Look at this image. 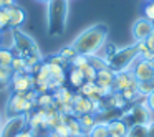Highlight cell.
Listing matches in <instances>:
<instances>
[{
  "label": "cell",
  "instance_id": "15",
  "mask_svg": "<svg viewBox=\"0 0 154 137\" xmlns=\"http://www.w3.org/2000/svg\"><path fill=\"white\" fill-rule=\"evenodd\" d=\"M51 94H53V101H55L57 106H60V104H66V103H73V96H75V94L71 93L68 88H65V86H60L58 89H55Z\"/></svg>",
  "mask_w": 154,
  "mask_h": 137
},
{
  "label": "cell",
  "instance_id": "7",
  "mask_svg": "<svg viewBox=\"0 0 154 137\" xmlns=\"http://www.w3.org/2000/svg\"><path fill=\"white\" fill-rule=\"evenodd\" d=\"M10 86L12 93H28L35 88V78L28 73H14Z\"/></svg>",
  "mask_w": 154,
  "mask_h": 137
},
{
  "label": "cell",
  "instance_id": "24",
  "mask_svg": "<svg viewBox=\"0 0 154 137\" xmlns=\"http://www.w3.org/2000/svg\"><path fill=\"white\" fill-rule=\"evenodd\" d=\"M10 66H12V70H14V73H23L25 68H27V61H25V58L15 55V58H14Z\"/></svg>",
  "mask_w": 154,
  "mask_h": 137
},
{
  "label": "cell",
  "instance_id": "18",
  "mask_svg": "<svg viewBox=\"0 0 154 137\" xmlns=\"http://www.w3.org/2000/svg\"><path fill=\"white\" fill-rule=\"evenodd\" d=\"M96 114H83V116H78V122H80V126L83 127L85 134L90 132V129L96 124Z\"/></svg>",
  "mask_w": 154,
  "mask_h": 137
},
{
  "label": "cell",
  "instance_id": "10",
  "mask_svg": "<svg viewBox=\"0 0 154 137\" xmlns=\"http://www.w3.org/2000/svg\"><path fill=\"white\" fill-rule=\"evenodd\" d=\"M73 111L75 117L83 116V114H93V101L90 97L81 96L80 93L73 96Z\"/></svg>",
  "mask_w": 154,
  "mask_h": 137
},
{
  "label": "cell",
  "instance_id": "28",
  "mask_svg": "<svg viewBox=\"0 0 154 137\" xmlns=\"http://www.w3.org/2000/svg\"><path fill=\"white\" fill-rule=\"evenodd\" d=\"M143 17L149 22H154V2L152 0H147L146 2L144 10H143Z\"/></svg>",
  "mask_w": 154,
  "mask_h": 137
},
{
  "label": "cell",
  "instance_id": "30",
  "mask_svg": "<svg viewBox=\"0 0 154 137\" xmlns=\"http://www.w3.org/2000/svg\"><path fill=\"white\" fill-rule=\"evenodd\" d=\"M81 71H83V74H85V81H96V73L98 71L94 70L91 64H86L85 68H81Z\"/></svg>",
  "mask_w": 154,
  "mask_h": 137
},
{
  "label": "cell",
  "instance_id": "14",
  "mask_svg": "<svg viewBox=\"0 0 154 137\" xmlns=\"http://www.w3.org/2000/svg\"><path fill=\"white\" fill-rule=\"evenodd\" d=\"M114 71L109 66L103 68V70H98L96 73V81L94 83L98 86H106V88H113V81H114Z\"/></svg>",
  "mask_w": 154,
  "mask_h": 137
},
{
  "label": "cell",
  "instance_id": "13",
  "mask_svg": "<svg viewBox=\"0 0 154 137\" xmlns=\"http://www.w3.org/2000/svg\"><path fill=\"white\" fill-rule=\"evenodd\" d=\"M7 12H8V17H10V28H20L23 25L25 18H27L25 10L20 8L18 5H12L10 8H7Z\"/></svg>",
  "mask_w": 154,
  "mask_h": 137
},
{
  "label": "cell",
  "instance_id": "33",
  "mask_svg": "<svg viewBox=\"0 0 154 137\" xmlns=\"http://www.w3.org/2000/svg\"><path fill=\"white\" fill-rule=\"evenodd\" d=\"M90 64H91V66H93L96 71H98V70H103V68L108 66L106 61H101V58H98L96 55H94V56H90Z\"/></svg>",
  "mask_w": 154,
  "mask_h": 137
},
{
  "label": "cell",
  "instance_id": "38",
  "mask_svg": "<svg viewBox=\"0 0 154 137\" xmlns=\"http://www.w3.org/2000/svg\"><path fill=\"white\" fill-rule=\"evenodd\" d=\"M147 137H154V119L147 122Z\"/></svg>",
  "mask_w": 154,
  "mask_h": 137
},
{
  "label": "cell",
  "instance_id": "34",
  "mask_svg": "<svg viewBox=\"0 0 154 137\" xmlns=\"http://www.w3.org/2000/svg\"><path fill=\"white\" fill-rule=\"evenodd\" d=\"M144 104H146V106H147V109H149L151 112L154 114V89L151 91V93L147 94L146 97H144Z\"/></svg>",
  "mask_w": 154,
  "mask_h": 137
},
{
  "label": "cell",
  "instance_id": "26",
  "mask_svg": "<svg viewBox=\"0 0 154 137\" xmlns=\"http://www.w3.org/2000/svg\"><path fill=\"white\" fill-rule=\"evenodd\" d=\"M50 134H51L53 137H70V130H68L66 122L55 126L53 129H51V132H50Z\"/></svg>",
  "mask_w": 154,
  "mask_h": 137
},
{
  "label": "cell",
  "instance_id": "44",
  "mask_svg": "<svg viewBox=\"0 0 154 137\" xmlns=\"http://www.w3.org/2000/svg\"><path fill=\"white\" fill-rule=\"evenodd\" d=\"M152 2H154V0H152Z\"/></svg>",
  "mask_w": 154,
  "mask_h": 137
},
{
  "label": "cell",
  "instance_id": "17",
  "mask_svg": "<svg viewBox=\"0 0 154 137\" xmlns=\"http://www.w3.org/2000/svg\"><path fill=\"white\" fill-rule=\"evenodd\" d=\"M66 126H68V130H70V137H83L85 136L83 127L80 126V122H78V117L70 116L68 121H66Z\"/></svg>",
  "mask_w": 154,
  "mask_h": 137
},
{
  "label": "cell",
  "instance_id": "19",
  "mask_svg": "<svg viewBox=\"0 0 154 137\" xmlns=\"http://www.w3.org/2000/svg\"><path fill=\"white\" fill-rule=\"evenodd\" d=\"M68 81H70L71 86L80 88L81 84L85 83V74H83V71L78 70V68H71L70 74H68Z\"/></svg>",
  "mask_w": 154,
  "mask_h": 137
},
{
  "label": "cell",
  "instance_id": "1",
  "mask_svg": "<svg viewBox=\"0 0 154 137\" xmlns=\"http://www.w3.org/2000/svg\"><path fill=\"white\" fill-rule=\"evenodd\" d=\"M108 40V27L103 23H96L83 30L73 41L70 46L76 51L78 55L85 56H94L104 48Z\"/></svg>",
  "mask_w": 154,
  "mask_h": 137
},
{
  "label": "cell",
  "instance_id": "40",
  "mask_svg": "<svg viewBox=\"0 0 154 137\" xmlns=\"http://www.w3.org/2000/svg\"><path fill=\"white\" fill-rule=\"evenodd\" d=\"M35 2H38V4H45V5H47L48 2H50V0H35Z\"/></svg>",
  "mask_w": 154,
  "mask_h": 137
},
{
  "label": "cell",
  "instance_id": "9",
  "mask_svg": "<svg viewBox=\"0 0 154 137\" xmlns=\"http://www.w3.org/2000/svg\"><path fill=\"white\" fill-rule=\"evenodd\" d=\"M137 81L134 79V76L131 74V71H121V73L114 74V81H113V91L114 93H121V91L128 89V88H134L137 89Z\"/></svg>",
  "mask_w": 154,
  "mask_h": 137
},
{
  "label": "cell",
  "instance_id": "4",
  "mask_svg": "<svg viewBox=\"0 0 154 137\" xmlns=\"http://www.w3.org/2000/svg\"><path fill=\"white\" fill-rule=\"evenodd\" d=\"M10 35H12V50H14L15 55H18V56H22V58L42 56L37 41H35L30 35L22 31L20 28H12Z\"/></svg>",
  "mask_w": 154,
  "mask_h": 137
},
{
  "label": "cell",
  "instance_id": "42",
  "mask_svg": "<svg viewBox=\"0 0 154 137\" xmlns=\"http://www.w3.org/2000/svg\"><path fill=\"white\" fill-rule=\"evenodd\" d=\"M2 38H4V33H2V30H0V43H2Z\"/></svg>",
  "mask_w": 154,
  "mask_h": 137
},
{
  "label": "cell",
  "instance_id": "36",
  "mask_svg": "<svg viewBox=\"0 0 154 137\" xmlns=\"http://www.w3.org/2000/svg\"><path fill=\"white\" fill-rule=\"evenodd\" d=\"M144 43H146V45H147V48H149V50L154 53V31L146 38V40H144Z\"/></svg>",
  "mask_w": 154,
  "mask_h": 137
},
{
  "label": "cell",
  "instance_id": "35",
  "mask_svg": "<svg viewBox=\"0 0 154 137\" xmlns=\"http://www.w3.org/2000/svg\"><path fill=\"white\" fill-rule=\"evenodd\" d=\"M48 63H55V64H60V66H65L68 61L65 60V58H61L60 55H53V56L50 58V61H48Z\"/></svg>",
  "mask_w": 154,
  "mask_h": 137
},
{
  "label": "cell",
  "instance_id": "23",
  "mask_svg": "<svg viewBox=\"0 0 154 137\" xmlns=\"http://www.w3.org/2000/svg\"><path fill=\"white\" fill-rule=\"evenodd\" d=\"M14 78L12 66H0V84H8Z\"/></svg>",
  "mask_w": 154,
  "mask_h": 137
},
{
  "label": "cell",
  "instance_id": "39",
  "mask_svg": "<svg viewBox=\"0 0 154 137\" xmlns=\"http://www.w3.org/2000/svg\"><path fill=\"white\" fill-rule=\"evenodd\" d=\"M17 137H35V134L32 132V130H27V129H25V130H22V132L18 134Z\"/></svg>",
  "mask_w": 154,
  "mask_h": 137
},
{
  "label": "cell",
  "instance_id": "27",
  "mask_svg": "<svg viewBox=\"0 0 154 137\" xmlns=\"http://www.w3.org/2000/svg\"><path fill=\"white\" fill-rule=\"evenodd\" d=\"M47 63H48V61H47ZM48 70H50L51 78H61V76H66V74H65V66H60V64L48 63Z\"/></svg>",
  "mask_w": 154,
  "mask_h": 137
},
{
  "label": "cell",
  "instance_id": "43",
  "mask_svg": "<svg viewBox=\"0 0 154 137\" xmlns=\"http://www.w3.org/2000/svg\"><path fill=\"white\" fill-rule=\"evenodd\" d=\"M152 27H154V22H152Z\"/></svg>",
  "mask_w": 154,
  "mask_h": 137
},
{
  "label": "cell",
  "instance_id": "5",
  "mask_svg": "<svg viewBox=\"0 0 154 137\" xmlns=\"http://www.w3.org/2000/svg\"><path fill=\"white\" fill-rule=\"evenodd\" d=\"M28 114H17L7 117L0 129V137H17L22 130H25L28 124Z\"/></svg>",
  "mask_w": 154,
  "mask_h": 137
},
{
  "label": "cell",
  "instance_id": "3",
  "mask_svg": "<svg viewBox=\"0 0 154 137\" xmlns=\"http://www.w3.org/2000/svg\"><path fill=\"white\" fill-rule=\"evenodd\" d=\"M139 58V51L136 48V43L131 46H124L119 50H114L111 55L106 56V63L114 73H121V71H128L133 63Z\"/></svg>",
  "mask_w": 154,
  "mask_h": 137
},
{
  "label": "cell",
  "instance_id": "8",
  "mask_svg": "<svg viewBox=\"0 0 154 137\" xmlns=\"http://www.w3.org/2000/svg\"><path fill=\"white\" fill-rule=\"evenodd\" d=\"M131 31H133V38H134V41H136V43H137V41H144V40H146V38L154 31L152 22L146 20L144 17H139V18H137V20L133 23Z\"/></svg>",
  "mask_w": 154,
  "mask_h": 137
},
{
  "label": "cell",
  "instance_id": "6",
  "mask_svg": "<svg viewBox=\"0 0 154 137\" xmlns=\"http://www.w3.org/2000/svg\"><path fill=\"white\" fill-rule=\"evenodd\" d=\"M129 71L137 83H154V66L151 61L137 58L129 68Z\"/></svg>",
  "mask_w": 154,
  "mask_h": 137
},
{
  "label": "cell",
  "instance_id": "22",
  "mask_svg": "<svg viewBox=\"0 0 154 137\" xmlns=\"http://www.w3.org/2000/svg\"><path fill=\"white\" fill-rule=\"evenodd\" d=\"M35 104H37L38 107H50L55 104L53 101V94L50 93H43V94H37V99H35Z\"/></svg>",
  "mask_w": 154,
  "mask_h": 137
},
{
  "label": "cell",
  "instance_id": "37",
  "mask_svg": "<svg viewBox=\"0 0 154 137\" xmlns=\"http://www.w3.org/2000/svg\"><path fill=\"white\" fill-rule=\"evenodd\" d=\"M15 5V0H0V8H10Z\"/></svg>",
  "mask_w": 154,
  "mask_h": 137
},
{
  "label": "cell",
  "instance_id": "11",
  "mask_svg": "<svg viewBox=\"0 0 154 137\" xmlns=\"http://www.w3.org/2000/svg\"><path fill=\"white\" fill-rule=\"evenodd\" d=\"M108 132H109V137H128L129 126L123 119L108 121Z\"/></svg>",
  "mask_w": 154,
  "mask_h": 137
},
{
  "label": "cell",
  "instance_id": "41",
  "mask_svg": "<svg viewBox=\"0 0 154 137\" xmlns=\"http://www.w3.org/2000/svg\"><path fill=\"white\" fill-rule=\"evenodd\" d=\"M2 124H4V116H2V112H0V129H2Z\"/></svg>",
  "mask_w": 154,
  "mask_h": 137
},
{
  "label": "cell",
  "instance_id": "32",
  "mask_svg": "<svg viewBox=\"0 0 154 137\" xmlns=\"http://www.w3.org/2000/svg\"><path fill=\"white\" fill-rule=\"evenodd\" d=\"M58 55H60L61 58H65L66 61H71L75 56H76V51H75L71 46H65V48H61V50H60V53H58Z\"/></svg>",
  "mask_w": 154,
  "mask_h": 137
},
{
  "label": "cell",
  "instance_id": "25",
  "mask_svg": "<svg viewBox=\"0 0 154 137\" xmlns=\"http://www.w3.org/2000/svg\"><path fill=\"white\" fill-rule=\"evenodd\" d=\"M70 63H71V68H78V70H81V68H85L86 64H90V58L85 56V55H78L76 53V56H75Z\"/></svg>",
  "mask_w": 154,
  "mask_h": 137
},
{
  "label": "cell",
  "instance_id": "29",
  "mask_svg": "<svg viewBox=\"0 0 154 137\" xmlns=\"http://www.w3.org/2000/svg\"><path fill=\"white\" fill-rule=\"evenodd\" d=\"M8 27H10V17H8L7 8H0V30L4 31Z\"/></svg>",
  "mask_w": 154,
  "mask_h": 137
},
{
  "label": "cell",
  "instance_id": "2",
  "mask_svg": "<svg viewBox=\"0 0 154 137\" xmlns=\"http://www.w3.org/2000/svg\"><path fill=\"white\" fill-rule=\"evenodd\" d=\"M70 0H50L47 4V30L50 37H61L66 30Z\"/></svg>",
  "mask_w": 154,
  "mask_h": 137
},
{
  "label": "cell",
  "instance_id": "12",
  "mask_svg": "<svg viewBox=\"0 0 154 137\" xmlns=\"http://www.w3.org/2000/svg\"><path fill=\"white\" fill-rule=\"evenodd\" d=\"M131 116L134 117V124H147L152 119V112L147 109V106L144 103L136 104V106L131 109Z\"/></svg>",
  "mask_w": 154,
  "mask_h": 137
},
{
  "label": "cell",
  "instance_id": "21",
  "mask_svg": "<svg viewBox=\"0 0 154 137\" xmlns=\"http://www.w3.org/2000/svg\"><path fill=\"white\" fill-rule=\"evenodd\" d=\"M128 137H147V124H133V126H129Z\"/></svg>",
  "mask_w": 154,
  "mask_h": 137
},
{
  "label": "cell",
  "instance_id": "16",
  "mask_svg": "<svg viewBox=\"0 0 154 137\" xmlns=\"http://www.w3.org/2000/svg\"><path fill=\"white\" fill-rule=\"evenodd\" d=\"M90 137H109V132H108V122L106 121H96L93 127L88 132Z\"/></svg>",
  "mask_w": 154,
  "mask_h": 137
},
{
  "label": "cell",
  "instance_id": "31",
  "mask_svg": "<svg viewBox=\"0 0 154 137\" xmlns=\"http://www.w3.org/2000/svg\"><path fill=\"white\" fill-rule=\"evenodd\" d=\"M152 89H154V83H139L137 84V94H141L143 97H146Z\"/></svg>",
  "mask_w": 154,
  "mask_h": 137
},
{
  "label": "cell",
  "instance_id": "20",
  "mask_svg": "<svg viewBox=\"0 0 154 137\" xmlns=\"http://www.w3.org/2000/svg\"><path fill=\"white\" fill-rule=\"evenodd\" d=\"M15 58V53L12 48L0 46V66H10Z\"/></svg>",
  "mask_w": 154,
  "mask_h": 137
}]
</instances>
